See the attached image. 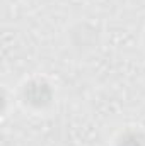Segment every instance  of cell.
Returning a JSON list of instances; mask_svg holds the SVG:
<instances>
[{"instance_id": "6da1fadb", "label": "cell", "mask_w": 145, "mask_h": 146, "mask_svg": "<svg viewBox=\"0 0 145 146\" xmlns=\"http://www.w3.org/2000/svg\"><path fill=\"white\" fill-rule=\"evenodd\" d=\"M14 102L24 112L31 115H44L55 109L58 90L50 78L43 75H33L17 85L14 90Z\"/></svg>"}, {"instance_id": "7a4b0ae2", "label": "cell", "mask_w": 145, "mask_h": 146, "mask_svg": "<svg viewBox=\"0 0 145 146\" xmlns=\"http://www.w3.org/2000/svg\"><path fill=\"white\" fill-rule=\"evenodd\" d=\"M103 41V29L91 19H79L65 31L67 48L77 56H87L94 53Z\"/></svg>"}, {"instance_id": "3957f363", "label": "cell", "mask_w": 145, "mask_h": 146, "mask_svg": "<svg viewBox=\"0 0 145 146\" xmlns=\"http://www.w3.org/2000/svg\"><path fill=\"white\" fill-rule=\"evenodd\" d=\"M111 146H145V131L138 126H126L113 136Z\"/></svg>"}]
</instances>
